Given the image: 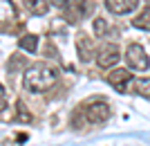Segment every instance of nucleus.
<instances>
[{
    "mask_svg": "<svg viewBox=\"0 0 150 146\" xmlns=\"http://www.w3.org/2000/svg\"><path fill=\"white\" fill-rule=\"evenodd\" d=\"M58 81V72L54 68L45 63H34L29 65L25 70V76H23V83H25V88L29 92H45V90H50L54 83Z\"/></svg>",
    "mask_w": 150,
    "mask_h": 146,
    "instance_id": "f257e3e1",
    "label": "nucleus"
},
{
    "mask_svg": "<svg viewBox=\"0 0 150 146\" xmlns=\"http://www.w3.org/2000/svg\"><path fill=\"white\" fill-rule=\"evenodd\" d=\"M125 63L130 70H137V72H146L150 68V58L146 54V50L141 47L139 43H130L125 47Z\"/></svg>",
    "mask_w": 150,
    "mask_h": 146,
    "instance_id": "f03ea898",
    "label": "nucleus"
},
{
    "mask_svg": "<svg viewBox=\"0 0 150 146\" xmlns=\"http://www.w3.org/2000/svg\"><path fill=\"white\" fill-rule=\"evenodd\" d=\"M83 113H85V119H88L90 124H103V121L110 119L112 110H110L108 101H103V99H92V101L83 108Z\"/></svg>",
    "mask_w": 150,
    "mask_h": 146,
    "instance_id": "7ed1b4c3",
    "label": "nucleus"
},
{
    "mask_svg": "<svg viewBox=\"0 0 150 146\" xmlns=\"http://www.w3.org/2000/svg\"><path fill=\"white\" fill-rule=\"evenodd\" d=\"M119 58H121L119 45H117V43H105L99 50L96 63H99V68H103V70H110V68H114V65L119 63Z\"/></svg>",
    "mask_w": 150,
    "mask_h": 146,
    "instance_id": "20e7f679",
    "label": "nucleus"
},
{
    "mask_svg": "<svg viewBox=\"0 0 150 146\" xmlns=\"http://www.w3.org/2000/svg\"><path fill=\"white\" fill-rule=\"evenodd\" d=\"M108 83H110L112 88H117L119 92H125L128 85L132 83V74H130V70H125V68H114V70H110V74H108Z\"/></svg>",
    "mask_w": 150,
    "mask_h": 146,
    "instance_id": "39448f33",
    "label": "nucleus"
},
{
    "mask_svg": "<svg viewBox=\"0 0 150 146\" xmlns=\"http://www.w3.org/2000/svg\"><path fill=\"white\" fill-rule=\"evenodd\" d=\"M76 50H79V58L83 63H88V61H92L96 56V45H94V41L88 34H79L76 36Z\"/></svg>",
    "mask_w": 150,
    "mask_h": 146,
    "instance_id": "423d86ee",
    "label": "nucleus"
},
{
    "mask_svg": "<svg viewBox=\"0 0 150 146\" xmlns=\"http://www.w3.org/2000/svg\"><path fill=\"white\" fill-rule=\"evenodd\" d=\"M139 7V0H105V9L114 16H125L132 14Z\"/></svg>",
    "mask_w": 150,
    "mask_h": 146,
    "instance_id": "0eeeda50",
    "label": "nucleus"
},
{
    "mask_svg": "<svg viewBox=\"0 0 150 146\" xmlns=\"http://www.w3.org/2000/svg\"><path fill=\"white\" fill-rule=\"evenodd\" d=\"M18 16V9L13 0H0V23H11Z\"/></svg>",
    "mask_w": 150,
    "mask_h": 146,
    "instance_id": "6e6552de",
    "label": "nucleus"
},
{
    "mask_svg": "<svg viewBox=\"0 0 150 146\" xmlns=\"http://www.w3.org/2000/svg\"><path fill=\"white\" fill-rule=\"evenodd\" d=\"M25 2V9L34 16H45L50 11V2L52 0H23Z\"/></svg>",
    "mask_w": 150,
    "mask_h": 146,
    "instance_id": "1a4fd4ad",
    "label": "nucleus"
},
{
    "mask_svg": "<svg viewBox=\"0 0 150 146\" xmlns=\"http://www.w3.org/2000/svg\"><path fill=\"white\" fill-rule=\"evenodd\" d=\"M132 25L137 29H144V32H150V7H146L144 11H139L132 20Z\"/></svg>",
    "mask_w": 150,
    "mask_h": 146,
    "instance_id": "9d476101",
    "label": "nucleus"
},
{
    "mask_svg": "<svg viewBox=\"0 0 150 146\" xmlns=\"http://www.w3.org/2000/svg\"><path fill=\"white\" fill-rule=\"evenodd\" d=\"M18 47L25 52H36L38 50V36H34V34H25V36L18 38Z\"/></svg>",
    "mask_w": 150,
    "mask_h": 146,
    "instance_id": "9b49d317",
    "label": "nucleus"
},
{
    "mask_svg": "<svg viewBox=\"0 0 150 146\" xmlns=\"http://www.w3.org/2000/svg\"><path fill=\"white\" fill-rule=\"evenodd\" d=\"M132 90H134L137 95L150 99V79H137V81L132 83Z\"/></svg>",
    "mask_w": 150,
    "mask_h": 146,
    "instance_id": "f8f14e48",
    "label": "nucleus"
},
{
    "mask_svg": "<svg viewBox=\"0 0 150 146\" xmlns=\"http://www.w3.org/2000/svg\"><path fill=\"white\" fill-rule=\"evenodd\" d=\"M72 7H74V14L76 16H88L90 11H92V5H90L88 0H74V2H72Z\"/></svg>",
    "mask_w": 150,
    "mask_h": 146,
    "instance_id": "ddd939ff",
    "label": "nucleus"
},
{
    "mask_svg": "<svg viewBox=\"0 0 150 146\" xmlns=\"http://www.w3.org/2000/svg\"><path fill=\"white\" fill-rule=\"evenodd\" d=\"M108 32H110V27H108V20L105 18H94V34L99 38H105L108 36Z\"/></svg>",
    "mask_w": 150,
    "mask_h": 146,
    "instance_id": "4468645a",
    "label": "nucleus"
},
{
    "mask_svg": "<svg viewBox=\"0 0 150 146\" xmlns=\"http://www.w3.org/2000/svg\"><path fill=\"white\" fill-rule=\"evenodd\" d=\"M16 117H18V121H23V124H29L31 121V113L25 108L23 101H18V115H16Z\"/></svg>",
    "mask_w": 150,
    "mask_h": 146,
    "instance_id": "2eb2a0df",
    "label": "nucleus"
},
{
    "mask_svg": "<svg viewBox=\"0 0 150 146\" xmlns=\"http://www.w3.org/2000/svg\"><path fill=\"white\" fill-rule=\"evenodd\" d=\"M23 63H25V61H23V58H20V56H13L11 61L7 63V70H9V72H16V70H18V68H23Z\"/></svg>",
    "mask_w": 150,
    "mask_h": 146,
    "instance_id": "dca6fc26",
    "label": "nucleus"
},
{
    "mask_svg": "<svg viewBox=\"0 0 150 146\" xmlns=\"http://www.w3.org/2000/svg\"><path fill=\"white\" fill-rule=\"evenodd\" d=\"M5 108H7V92L2 88V83H0V110H5Z\"/></svg>",
    "mask_w": 150,
    "mask_h": 146,
    "instance_id": "f3484780",
    "label": "nucleus"
},
{
    "mask_svg": "<svg viewBox=\"0 0 150 146\" xmlns=\"http://www.w3.org/2000/svg\"><path fill=\"white\" fill-rule=\"evenodd\" d=\"M54 5L61 7V9H67V7H69V0H54Z\"/></svg>",
    "mask_w": 150,
    "mask_h": 146,
    "instance_id": "a211bd4d",
    "label": "nucleus"
},
{
    "mask_svg": "<svg viewBox=\"0 0 150 146\" xmlns=\"http://www.w3.org/2000/svg\"><path fill=\"white\" fill-rule=\"evenodd\" d=\"M47 54H50V58H56V47H54V45H47Z\"/></svg>",
    "mask_w": 150,
    "mask_h": 146,
    "instance_id": "6ab92c4d",
    "label": "nucleus"
},
{
    "mask_svg": "<svg viewBox=\"0 0 150 146\" xmlns=\"http://www.w3.org/2000/svg\"><path fill=\"white\" fill-rule=\"evenodd\" d=\"M146 2H150V0H146Z\"/></svg>",
    "mask_w": 150,
    "mask_h": 146,
    "instance_id": "aec40b11",
    "label": "nucleus"
}]
</instances>
